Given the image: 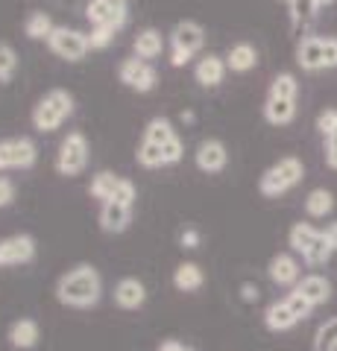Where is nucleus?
Wrapping results in <instances>:
<instances>
[{
    "label": "nucleus",
    "mask_w": 337,
    "mask_h": 351,
    "mask_svg": "<svg viewBox=\"0 0 337 351\" xmlns=\"http://www.w3.org/2000/svg\"><path fill=\"white\" fill-rule=\"evenodd\" d=\"M317 129H320L323 138L334 135V132H337V112H334V108H325V112L317 114Z\"/></svg>",
    "instance_id": "72a5a7b5"
},
{
    "label": "nucleus",
    "mask_w": 337,
    "mask_h": 351,
    "mask_svg": "<svg viewBox=\"0 0 337 351\" xmlns=\"http://www.w3.org/2000/svg\"><path fill=\"white\" fill-rule=\"evenodd\" d=\"M299 319H297V313L288 307L285 299H279L273 304H267V311H264V328L267 331H273V334H285L290 331V328H297Z\"/></svg>",
    "instance_id": "6ab92c4d"
},
{
    "label": "nucleus",
    "mask_w": 337,
    "mask_h": 351,
    "mask_svg": "<svg viewBox=\"0 0 337 351\" xmlns=\"http://www.w3.org/2000/svg\"><path fill=\"white\" fill-rule=\"evenodd\" d=\"M255 64H258V50L249 41H237L229 47V53H226V68L235 73H246V71H253Z\"/></svg>",
    "instance_id": "aec40b11"
},
{
    "label": "nucleus",
    "mask_w": 337,
    "mask_h": 351,
    "mask_svg": "<svg viewBox=\"0 0 337 351\" xmlns=\"http://www.w3.org/2000/svg\"><path fill=\"white\" fill-rule=\"evenodd\" d=\"M170 281H173V287H176L179 293H197V290H202V284H205V272H202L200 263L182 261V263H176Z\"/></svg>",
    "instance_id": "a211bd4d"
},
{
    "label": "nucleus",
    "mask_w": 337,
    "mask_h": 351,
    "mask_svg": "<svg viewBox=\"0 0 337 351\" xmlns=\"http://www.w3.org/2000/svg\"><path fill=\"white\" fill-rule=\"evenodd\" d=\"M18 71V53L12 44L0 41V82H9Z\"/></svg>",
    "instance_id": "7c9ffc66"
},
{
    "label": "nucleus",
    "mask_w": 337,
    "mask_h": 351,
    "mask_svg": "<svg viewBox=\"0 0 337 351\" xmlns=\"http://www.w3.org/2000/svg\"><path fill=\"white\" fill-rule=\"evenodd\" d=\"M325 164H329L332 170H337V138L325 141Z\"/></svg>",
    "instance_id": "79ce46f5"
},
{
    "label": "nucleus",
    "mask_w": 337,
    "mask_h": 351,
    "mask_svg": "<svg viewBox=\"0 0 337 351\" xmlns=\"http://www.w3.org/2000/svg\"><path fill=\"white\" fill-rule=\"evenodd\" d=\"M117 80H121L126 88L138 91V94H150L156 88V82H159V73H156V68L150 62L132 56V59L121 62V68H117Z\"/></svg>",
    "instance_id": "9d476101"
},
{
    "label": "nucleus",
    "mask_w": 337,
    "mask_h": 351,
    "mask_svg": "<svg viewBox=\"0 0 337 351\" xmlns=\"http://www.w3.org/2000/svg\"><path fill=\"white\" fill-rule=\"evenodd\" d=\"M205 44V29L197 21H179L170 32V64L173 68H185Z\"/></svg>",
    "instance_id": "39448f33"
},
{
    "label": "nucleus",
    "mask_w": 337,
    "mask_h": 351,
    "mask_svg": "<svg viewBox=\"0 0 337 351\" xmlns=\"http://www.w3.org/2000/svg\"><path fill=\"white\" fill-rule=\"evenodd\" d=\"M332 138H337V132H334V135H332ZM325 141H329V138H325Z\"/></svg>",
    "instance_id": "09e8293b"
},
{
    "label": "nucleus",
    "mask_w": 337,
    "mask_h": 351,
    "mask_svg": "<svg viewBox=\"0 0 337 351\" xmlns=\"http://www.w3.org/2000/svg\"><path fill=\"white\" fill-rule=\"evenodd\" d=\"M73 114V94L65 88H50L41 100L32 106V126L38 132H56L65 117Z\"/></svg>",
    "instance_id": "20e7f679"
},
{
    "label": "nucleus",
    "mask_w": 337,
    "mask_h": 351,
    "mask_svg": "<svg viewBox=\"0 0 337 351\" xmlns=\"http://www.w3.org/2000/svg\"><path fill=\"white\" fill-rule=\"evenodd\" d=\"M132 226V205L124 202H103L100 205V228L106 234H124Z\"/></svg>",
    "instance_id": "2eb2a0df"
},
{
    "label": "nucleus",
    "mask_w": 337,
    "mask_h": 351,
    "mask_svg": "<svg viewBox=\"0 0 337 351\" xmlns=\"http://www.w3.org/2000/svg\"><path fill=\"white\" fill-rule=\"evenodd\" d=\"M325 234H329V243H332V249L337 252V223H332L329 228H325Z\"/></svg>",
    "instance_id": "c03bdc74"
},
{
    "label": "nucleus",
    "mask_w": 337,
    "mask_h": 351,
    "mask_svg": "<svg viewBox=\"0 0 337 351\" xmlns=\"http://www.w3.org/2000/svg\"><path fill=\"white\" fill-rule=\"evenodd\" d=\"M334 211V193L325 191V188H317L305 196V214L314 217V219H325Z\"/></svg>",
    "instance_id": "393cba45"
},
{
    "label": "nucleus",
    "mask_w": 337,
    "mask_h": 351,
    "mask_svg": "<svg viewBox=\"0 0 337 351\" xmlns=\"http://www.w3.org/2000/svg\"><path fill=\"white\" fill-rule=\"evenodd\" d=\"M293 290H297L299 295H305V299L311 302V307H320V304H325V302L332 299V281L325 278V276H320V272L302 276L299 284Z\"/></svg>",
    "instance_id": "f3484780"
},
{
    "label": "nucleus",
    "mask_w": 337,
    "mask_h": 351,
    "mask_svg": "<svg viewBox=\"0 0 337 351\" xmlns=\"http://www.w3.org/2000/svg\"><path fill=\"white\" fill-rule=\"evenodd\" d=\"M135 199H138L135 182H132V179H124V176H121V184H117L115 202H124V205H135Z\"/></svg>",
    "instance_id": "f704fd0d"
},
{
    "label": "nucleus",
    "mask_w": 337,
    "mask_h": 351,
    "mask_svg": "<svg viewBox=\"0 0 337 351\" xmlns=\"http://www.w3.org/2000/svg\"><path fill=\"white\" fill-rule=\"evenodd\" d=\"M6 339L15 351H32L41 339V325L32 316H21V319H15L6 328Z\"/></svg>",
    "instance_id": "4468645a"
},
{
    "label": "nucleus",
    "mask_w": 337,
    "mask_h": 351,
    "mask_svg": "<svg viewBox=\"0 0 337 351\" xmlns=\"http://www.w3.org/2000/svg\"><path fill=\"white\" fill-rule=\"evenodd\" d=\"M194 164H197V170L202 173H223L226 164H229V149H226L223 141L217 138H205L200 141L197 152H194Z\"/></svg>",
    "instance_id": "9b49d317"
},
{
    "label": "nucleus",
    "mask_w": 337,
    "mask_h": 351,
    "mask_svg": "<svg viewBox=\"0 0 337 351\" xmlns=\"http://www.w3.org/2000/svg\"><path fill=\"white\" fill-rule=\"evenodd\" d=\"M302 179H305V164L297 156H285L261 173L258 191H261V196H267V199H279V196H285L290 188H297Z\"/></svg>",
    "instance_id": "7ed1b4c3"
},
{
    "label": "nucleus",
    "mask_w": 337,
    "mask_h": 351,
    "mask_svg": "<svg viewBox=\"0 0 337 351\" xmlns=\"http://www.w3.org/2000/svg\"><path fill=\"white\" fill-rule=\"evenodd\" d=\"M285 302H288V307H290V311L297 313V319H299V322H302V319H308V316L314 313L311 302L305 299V295H299L297 290H293V293H288V295H285Z\"/></svg>",
    "instance_id": "2f4dec72"
},
{
    "label": "nucleus",
    "mask_w": 337,
    "mask_h": 351,
    "mask_svg": "<svg viewBox=\"0 0 337 351\" xmlns=\"http://www.w3.org/2000/svg\"><path fill=\"white\" fill-rule=\"evenodd\" d=\"M226 59H220L217 53H205V56L194 64V80H197L202 88H217L226 76Z\"/></svg>",
    "instance_id": "dca6fc26"
},
{
    "label": "nucleus",
    "mask_w": 337,
    "mask_h": 351,
    "mask_svg": "<svg viewBox=\"0 0 337 351\" xmlns=\"http://www.w3.org/2000/svg\"><path fill=\"white\" fill-rule=\"evenodd\" d=\"M117 184H121V176L117 173H112V170H100L91 179V188H89V193L94 196L97 202H112L115 199V193H117Z\"/></svg>",
    "instance_id": "b1692460"
},
{
    "label": "nucleus",
    "mask_w": 337,
    "mask_h": 351,
    "mask_svg": "<svg viewBox=\"0 0 337 351\" xmlns=\"http://www.w3.org/2000/svg\"><path fill=\"white\" fill-rule=\"evenodd\" d=\"M179 120H182V123H194V120H197V114H194L191 108H185V112L179 114Z\"/></svg>",
    "instance_id": "a18cd8bd"
},
{
    "label": "nucleus",
    "mask_w": 337,
    "mask_h": 351,
    "mask_svg": "<svg viewBox=\"0 0 337 351\" xmlns=\"http://www.w3.org/2000/svg\"><path fill=\"white\" fill-rule=\"evenodd\" d=\"M12 202H15V184H12V179L0 176V208H9Z\"/></svg>",
    "instance_id": "58836bf2"
},
{
    "label": "nucleus",
    "mask_w": 337,
    "mask_h": 351,
    "mask_svg": "<svg viewBox=\"0 0 337 351\" xmlns=\"http://www.w3.org/2000/svg\"><path fill=\"white\" fill-rule=\"evenodd\" d=\"M12 170V138L0 141V173Z\"/></svg>",
    "instance_id": "a19ab883"
},
{
    "label": "nucleus",
    "mask_w": 337,
    "mask_h": 351,
    "mask_svg": "<svg viewBox=\"0 0 337 351\" xmlns=\"http://www.w3.org/2000/svg\"><path fill=\"white\" fill-rule=\"evenodd\" d=\"M200 243H202V234H200V228L188 226V228H182V232H179V246H182V249L194 252V249H200Z\"/></svg>",
    "instance_id": "c9c22d12"
},
{
    "label": "nucleus",
    "mask_w": 337,
    "mask_h": 351,
    "mask_svg": "<svg viewBox=\"0 0 337 351\" xmlns=\"http://www.w3.org/2000/svg\"><path fill=\"white\" fill-rule=\"evenodd\" d=\"M85 18L91 21V27H112L117 32L129 18V0H91L85 6Z\"/></svg>",
    "instance_id": "1a4fd4ad"
},
{
    "label": "nucleus",
    "mask_w": 337,
    "mask_h": 351,
    "mask_svg": "<svg viewBox=\"0 0 337 351\" xmlns=\"http://www.w3.org/2000/svg\"><path fill=\"white\" fill-rule=\"evenodd\" d=\"M38 161V149L30 138H12V170H30Z\"/></svg>",
    "instance_id": "bb28decb"
},
{
    "label": "nucleus",
    "mask_w": 337,
    "mask_h": 351,
    "mask_svg": "<svg viewBox=\"0 0 337 351\" xmlns=\"http://www.w3.org/2000/svg\"><path fill=\"white\" fill-rule=\"evenodd\" d=\"M281 3H288V6H293V3H297V0H281Z\"/></svg>",
    "instance_id": "de8ad7c7"
},
{
    "label": "nucleus",
    "mask_w": 337,
    "mask_h": 351,
    "mask_svg": "<svg viewBox=\"0 0 337 351\" xmlns=\"http://www.w3.org/2000/svg\"><path fill=\"white\" fill-rule=\"evenodd\" d=\"M112 299L121 311H138V307L147 304V284L141 278H135V276H126V278H121L115 284Z\"/></svg>",
    "instance_id": "ddd939ff"
},
{
    "label": "nucleus",
    "mask_w": 337,
    "mask_h": 351,
    "mask_svg": "<svg viewBox=\"0 0 337 351\" xmlns=\"http://www.w3.org/2000/svg\"><path fill=\"white\" fill-rule=\"evenodd\" d=\"M297 117V100H273L267 97L264 103V120L270 126H288Z\"/></svg>",
    "instance_id": "5701e85b"
},
{
    "label": "nucleus",
    "mask_w": 337,
    "mask_h": 351,
    "mask_svg": "<svg viewBox=\"0 0 337 351\" xmlns=\"http://www.w3.org/2000/svg\"><path fill=\"white\" fill-rule=\"evenodd\" d=\"M38 243L32 234H9L0 237V269H12V267H27L36 261Z\"/></svg>",
    "instance_id": "0eeeda50"
},
{
    "label": "nucleus",
    "mask_w": 337,
    "mask_h": 351,
    "mask_svg": "<svg viewBox=\"0 0 337 351\" xmlns=\"http://www.w3.org/2000/svg\"><path fill=\"white\" fill-rule=\"evenodd\" d=\"M290 12H293V21H308L317 15V3H314V0H297V3L290 6Z\"/></svg>",
    "instance_id": "e433bc0d"
},
{
    "label": "nucleus",
    "mask_w": 337,
    "mask_h": 351,
    "mask_svg": "<svg viewBox=\"0 0 337 351\" xmlns=\"http://www.w3.org/2000/svg\"><path fill=\"white\" fill-rule=\"evenodd\" d=\"M297 94H299L297 76L285 71V73H276V76H273V82H270V94H267V97H273V100H297Z\"/></svg>",
    "instance_id": "c85d7f7f"
},
{
    "label": "nucleus",
    "mask_w": 337,
    "mask_h": 351,
    "mask_svg": "<svg viewBox=\"0 0 337 351\" xmlns=\"http://www.w3.org/2000/svg\"><path fill=\"white\" fill-rule=\"evenodd\" d=\"M267 276L276 287H297L302 278V267L290 252H279V255H273L267 263Z\"/></svg>",
    "instance_id": "f8f14e48"
},
{
    "label": "nucleus",
    "mask_w": 337,
    "mask_h": 351,
    "mask_svg": "<svg viewBox=\"0 0 337 351\" xmlns=\"http://www.w3.org/2000/svg\"><path fill=\"white\" fill-rule=\"evenodd\" d=\"M297 62L302 71H323V38L308 36L297 47Z\"/></svg>",
    "instance_id": "412c9836"
},
{
    "label": "nucleus",
    "mask_w": 337,
    "mask_h": 351,
    "mask_svg": "<svg viewBox=\"0 0 337 351\" xmlns=\"http://www.w3.org/2000/svg\"><path fill=\"white\" fill-rule=\"evenodd\" d=\"M89 164V138L82 132H68L59 144V152H56V173L59 176H80Z\"/></svg>",
    "instance_id": "423d86ee"
},
{
    "label": "nucleus",
    "mask_w": 337,
    "mask_h": 351,
    "mask_svg": "<svg viewBox=\"0 0 337 351\" xmlns=\"http://www.w3.org/2000/svg\"><path fill=\"white\" fill-rule=\"evenodd\" d=\"M56 302L71 311H89L103 299V276L94 263H77L56 281Z\"/></svg>",
    "instance_id": "f257e3e1"
},
{
    "label": "nucleus",
    "mask_w": 337,
    "mask_h": 351,
    "mask_svg": "<svg viewBox=\"0 0 337 351\" xmlns=\"http://www.w3.org/2000/svg\"><path fill=\"white\" fill-rule=\"evenodd\" d=\"M47 47L65 62H80L85 53L91 50L89 47V36L80 32V29H73V27H56L50 32V38H47Z\"/></svg>",
    "instance_id": "6e6552de"
},
{
    "label": "nucleus",
    "mask_w": 337,
    "mask_h": 351,
    "mask_svg": "<svg viewBox=\"0 0 337 351\" xmlns=\"http://www.w3.org/2000/svg\"><path fill=\"white\" fill-rule=\"evenodd\" d=\"M112 41H115L112 27H91V32H89V47L91 50H106Z\"/></svg>",
    "instance_id": "473e14b6"
},
{
    "label": "nucleus",
    "mask_w": 337,
    "mask_h": 351,
    "mask_svg": "<svg viewBox=\"0 0 337 351\" xmlns=\"http://www.w3.org/2000/svg\"><path fill=\"white\" fill-rule=\"evenodd\" d=\"M261 299V287L255 281H244L241 284V302H246V304H255Z\"/></svg>",
    "instance_id": "ea45409f"
},
{
    "label": "nucleus",
    "mask_w": 337,
    "mask_h": 351,
    "mask_svg": "<svg viewBox=\"0 0 337 351\" xmlns=\"http://www.w3.org/2000/svg\"><path fill=\"white\" fill-rule=\"evenodd\" d=\"M317 3V9H323V6H329V3H334V0H314Z\"/></svg>",
    "instance_id": "49530a36"
},
{
    "label": "nucleus",
    "mask_w": 337,
    "mask_h": 351,
    "mask_svg": "<svg viewBox=\"0 0 337 351\" xmlns=\"http://www.w3.org/2000/svg\"><path fill=\"white\" fill-rule=\"evenodd\" d=\"M323 68H337V38L334 36L323 38Z\"/></svg>",
    "instance_id": "4c0bfd02"
},
{
    "label": "nucleus",
    "mask_w": 337,
    "mask_h": 351,
    "mask_svg": "<svg viewBox=\"0 0 337 351\" xmlns=\"http://www.w3.org/2000/svg\"><path fill=\"white\" fill-rule=\"evenodd\" d=\"M53 29H56V24H53V18L47 12H32L24 21V36L32 41H47Z\"/></svg>",
    "instance_id": "cd10ccee"
},
{
    "label": "nucleus",
    "mask_w": 337,
    "mask_h": 351,
    "mask_svg": "<svg viewBox=\"0 0 337 351\" xmlns=\"http://www.w3.org/2000/svg\"><path fill=\"white\" fill-rule=\"evenodd\" d=\"M288 243L297 255H302V261H305L308 267H325L334 255L329 234L314 228L311 223H293L288 232Z\"/></svg>",
    "instance_id": "f03ea898"
},
{
    "label": "nucleus",
    "mask_w": 337,
    "mask_h": 351,
    "mask_svg": "<svg viewBox=\"0 0 337 351\" xmlns=\"http://www.w3.org/2000/svg\"><path fill=\"white\" fill-rule=\"evenodd\" d=\"M132 47H135V56L138 59L150 62V59H156L159 53H161V47H165V38H161V32L156 27H147V29H141L138 36H135Z\"/></svg>",
    "instance_id": "4be33fe9"
},
{
    "label": "nucleus",
    "mask_w": 337,
    "mask_h": 351,
    "mask_svg": "<svg viewBox=\"0 0 337 351\" xmlns=\"http://www.w3.org/2000/svg\"><path fill=\"white\" fill-rule=\"evenodd\" d=\"M156 351H197V348L185 346V343H179V339H161Z\"/></svg>",
    "instance_id": "37998d69"
},
{
    "label": "nucleus",
    "mask_w": 337,
    "mask_h": 351,
    "mask_svg": "<svg viewBox=\"0 0 337 351\" xmlns=\"http://www.w3.org/2000/svg\"><path fill=\"white\" fill-rule=\"evenodd\" d=\"M176 138V129H173V123L167 117H153L150 123L144 126V144H156V147H165L167 141Z\"/></svg>",
    "instance_id": "a878e982"
},
{
    "label": "nucleus",
    "mask_w": 337,
    "mask_h": 351,
    "mask_svg": "<svg viewBox=\"0 0 337 351\" xmlns=\"http://www.w3.org/2000/svg\"><path fill=\"white\" fill-rule=\"evenodd\" d=\"M314 351H337V316L317 328V334H314Z\"/></svg>",
    "instance_id": "c756f323"
}]
</instances>
